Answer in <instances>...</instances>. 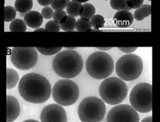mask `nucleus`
<instances>
[{"mask_svg": "<svg viewBox=\"0 0 160 122\" xmlns=\"http://www.w3.org/2000/svg\"><path fill=\"white\" fill-rule=\"evenodd\" d=\"M19 93L24 100L41 104L48 100L52 89L48 80L39 74L28 73L20 78L18 83Z\"/></svg>", "mask_w": 160, "mask_h": 122, "instance_id": "nucleus-1", "label": "nucleus"}, {"mask_svg": "<svg viewBox=\"0 0 160 122\" xmlns=\"http://www.w3.org/2000/svg\"><path fill=\"white\" fill-rule=\"evenodd\" d=\"M83 60L74 50H64L56 55L52 61V68L57 75L64 79L77 77L83 69Z\"/></svg>", "mask_w": 160, "mask_h": 122, "instance_id": "nucleus-2", "label": "nucleus"}, {"mask_svg": "<svg viewBox=\"0 0 160 122\" xmlns=\"http://www.w3.org/2000/svg\"><path fill=\"white\" fill-rule=\"evenodd\" d=\"M128 88L124 81L117 77L107 78L101 83L99 95L104 103L118 105L122 103L127 96Z\"/></svg>", "mask_w": 160, "mask_h": 122, "instance_id": "nucleus-3", "label": "nucleus"}, {"mask_svg": "<svg viewBox=\"0 0 160 122\" xmlns=\"http://www.w3.org/2000/svg\"><path fill=\"white\" fill-rule=\"evenodd\" d=\"M85 67L90 76L97 80H105L114 68L112 57L105 51H96L88 57Z\"/></svg>", "mask_w": 160, "mask_h": 122, "instance_id": "nucleus-4", "label": "nucleus"}, {"mask_svg": "<svg viewBox=\"0 0 160 122\" xmlns=\"http://www.w3.org/2000/svg\"><path fill=\"white\" fill-rule=\"evenodd\" d=\"M106 113L103 100L96 96H88L78 107V115L82 122H101Z\"/></svg>", "mask_w": 160, "mask_h": 122, "instance_id": "nucleus-5", "label": "nucleus"}, {"mask_svg": "<svg viewBox=\"0 0 160 122\" xmlns=\"http://www.w3.org/2000/svg\"><path fill=\"white\" fill-rule=\"evenodd\" d=\"M143 64L142 59L136 54H126L118 59L116 64V71L124 81H132L142 74Z\"/></svg>", "mask_w": 160, "mask_h": 122, "instance_id": "nucleus-6", "label": "nucleus"}, {"mask_svg": "<svg viewBox=\"0 0 160 122\" xmlns=\"http://www.w3.org/2000/svg\"><path fill=\"white\" fill-rule=\"evenodd\" d=\"M80 90L77 84L70 79L58 81L52 88L54 101L62 107H68L77 101Z\"/></svg>", "mask_w": 160, "mask_h": 122, "instance_id": "nucleus-7", "label": "nucleus"}, {"mask_svg": "<svg viewBox=\"0 0 160 122\" xmlns=\"http://www.w3.org/2000/svg\"><path fill=\"white\" fill-rule=\"evenodd\" d=\"M130 103L137 112L149 113L152 111V85L141 82L135 85L130 93Z\"/></svg>", "mask_w": 160, "mask_h": 122, "instance_id": "nucleus-8", "label": "nucleus"}, {"mask_svg": "<svg viewBox=\"0 0 160 122\" xmlns=\"http://www.w3.org/2000/svg\"><path fill=\"white\" fill-rule=\"evenodd\" d=\"M10 60L14 67L20 70H28L38 61L37 50L35 47H14L10 53Z\"/></svg>", "mask_w": 160, "mask_h": 122, "instance_id": "nucleus-9", "label": "nucleus"}, {"mask_svg": "<svg viewBox=\"0 0 160 122\" xmlns=\"http://www.w3.org/2000/svg\"><path fill=\"white\" fill-rule=\"evenodd\" d=\"M138 112L131 105L122 104L113 107L108 113L107 122H139Z\"/></svg>", "mask_w": 160, "mask_h": 122, "instance_id": "nucleus-10", "label": "nucleus"}, {"mask_svg": "<svg viewBox=\"0 0 160 122\" xmlns=\"http://www.w3.org/2000/svg\"><path fill=\"white\" fill-rule=\"evenodd\" d=\"M41 122H68L66 112L61 105L49 104L42 109Z\"/></svg>", "mask_w": 160, "mask_h": 122, "instance_id": "nucleus-11", "label": "nucleus"}, {"mask_svg": "<svg viewBox=\"0 0 160 122\" xmlns=\"http://www.w3.org/2000/svg\"><path fill=\"white\" fill-rule=\"evenodd\" d=\"M7 121L14 122L18 118L20 113V103L18 99L13 96L7 95Z\"/></svg>", "mask_w": 160, "mask_h": 122, "instance_id": "nucleus-12", "label": "nucleus"}, {"mask_svg": "<svg viewBox=\"0 0 160 122\" xmlns=\"http://www.w3.org/2000/svg\"><path fill=\"white\" fill-rule=\"evenodd\" d=\"M134 16L130 11H118L113 16V22L118 27L126 28L132 25Z\"/></svg>", "mask_w": 160, "mask_h": 122, "instance_id": "nucleus-13", "label": "nucleus"}, {"mask_svg": "<svg viewBox=\"0 0 160 122\" xmlns=\"http://www.w3.org/2000/svg\"><path fill=\"white\" fill-rule=\"evenodd\" d=\"M24 21L28 27L37 29L43 22V17L41 13L37 11H30L24 16Z\"/></svg>", "mask_w": 160, "mask_h": 122, "instance_id": "nucleus-14", "label": "nucleus"}, {"mask_svg": "<svg viewBox=\"0 0 160 122\" xmlns=\"http://www.w3.org/2000/svg\"><path fill=\"white\" fill-rule=\"evenodd\" d=\"M32 6V0H16L14 3V7L16 11L22 14H26L28 12L31 11Z\"/></svg>", "mask_w": 160, "mask_h": 122, "instance_id": "nucleus-15", "label": "nucleus"}, {"mask_svg": "<svg viewBox=\"0 0 160 122\" xmlns=\"http://www.w3.org/2000/svg\"><path fill=\"white\" fill-rule=\"evenodd\" d=\"M7 74V89H12L14 88L19 81V75L17 71L12 68H7L6 70Z\"/></svg>", "mask_w": 160, "mask_h": 122, "instance_id": "nucleus-16", "label": "nucleus"}, {"mask_svg": "<svg viewBox=\"0 0 160 122\" xmlns=\"http://www.w3.org/2000/svg\"><path fill=\"white\" fill-rule=\"evenodd\" d=\"M151 14V6L148 4L142 5L136 10L134 13V18L137 21H142Z\"/></svg>", "mask_w": 160, "mask_h": 122, "instance_id": "nucleus-17", "label": "nucleus"}, {"mask_svg": "<svg viewBox=\"0 0 160 122\" xmlns=\"http://www.w3.org/2000/svg\"><path fill=\"white\" fill-rule=\"evenodd\" d=\"M60 24L61 29L66 32H72L76 29V25H77V20L72 16L67 15L64 18Z\"/></svg>", "mask_w": 160, "mask_h": 122, "instance_id": "nucleus-18", "label": "nucleus"}, {"mask_svg": "<svg viewBox=\"0 0 160 122\" xmlns=\"http://www.w3.org/2000/svg\"><path fill=\"white\" fill-rule=\"evenodd\" d=\"M96 10L95 6L91 3H85L83 4L81 12H80V16L81 18L91 20V18L95 15Z\"/></svg>", "mask_w": 160, "mask_h": 122, "instance_id": "nucleus-19", "label": "nucleus"}, {"mask_svg": "<svg viewBox=\"0 0 160 122\" xmlns=\"http://www.w3.org/2000/svg\"><path fill=\"white\" fill-rule=\"evenodd\" d=\"M82 6V5L81 3L71 1L66 7V13L74 18L77 17L80 15V12H81Z\"/></svg>", "mask_w": 160, "mask_h": 122, "instance_id": "nucleus-20", "label": "nucleus"}, {"mask_svg": "<svg viewBox=\"0 0 160 122\" xmlns=\"http://www.w3.org/2000/svg\"><path fill=\"white\" fill-rule=\"evenodd\" d=\"M27 24L21 19H15L10 24V32H26Z\"/></svg>", "mask_w": 160, "mask_h": 122, "instance_id": "nucleus-21", "label": "nucleus"}, {"mask_svg": "<svg viewBox=\"0 0 160 122\" xmlns=\"http://www.w3.org/2000/svg\"><path fill=\"white\" fill-rule=\"evenodd\" d=\"M91 22L89 20L80 18L77 21L76 30L78 32H87L91 31L92 28Z\"/></svg>", "mask_w": 160, "mask_h": 122, "instance_id": "nucleus-22", "label": "nucleus"}, {"mask_svg": "<svg viewBox=\"0 0 160 122\" xmlns=\"http://www.w3.org/2000/svg\"><path fill=\"white\" fill-rule=\"evenodd\" d=\"M110 6L112 9L118 11H130L132 10L128 6L126 0H110Z\"/></svg>", "mask_w": 160, "mask_h": 122, "instance_id": "nucleus-23", "label": "nucleus"}, {"mask_svg": "<svg viewBox=\"0 0 160 122\" xmlns=\"http://www.w3.org/2000/svg\"><path fill=\"white\" fill-rule=\"evenodd\" d=\"M16 8L11 6H7L4 7V21L6 22H12L16 16Z\"/></svg>", "mask_w": 160, "mask_h": 122, "instance_id": "nucleus-24", "label": "nucleus"}, {"mask_svg": "<svg viewBox=\"0 0 160 122\" xmlns=\"http://www.w3.org/2000/svg\"><path fill=\"white\" fill-rule=\"evenodd\" d=\"M92 27L94 29L99 30V28H103L106 24V20L103 16L100 14H95L91 20Z\"/></svg>", "mask_w": 160, "mask_h": 122, "instance_id": "nucleus-25", "label": "nucleus"}, {"mask_svg": "<svg viewBox=\"0 0 160 122\" xmlns=\"http://www.w3.org/2000/svg\"><path fill=\"white\" fill-rule=\"evenodd\" d=\"M70 2V0H52L51 6L55 11L64 10Z\"/></svg>", "mask_w": 160, "mask_h": 122, "instance_id": "nucleus-26", "label": "nucleus"}, {"mask_svg": "<svg viewBox=\"0 0 160 122\" xmlns=\"http://www.w3.org/2000/svg\"><path fill=\"white\" fill-rule=\"evenodd\" d=\"M62 47H56V48H42L37 47V51L40 53L44 55V56H53V55L58 54L60 53L62 50Z\"/></svg>", "mask_w": 160, "mask_h": 122, "instance_id": "nucleus-27", "label": "nucleus"}, {"mask_svg": "<svg viewBox=\"0 0 160 122\" xmlns=\"http://www.w3.org/2000/svg\"><path fill=\"white\" fill-rule=\"evenodd\" d=\"M45 28L48 32H59L60 31V24L55 20H50L46 23Z\"/></svg>", "mask_w": 160, "mask_h": 122, "instance_id": "nucleus-28", "label": "nucleus"}, {"mask_svg": "<svg viewBox=\"0 0 160 122\" xmlns=\"http://www.w3.org/2000/svg\"><path fill=\"white\" fill-rule=\"evenodd\" d=\"M53 8L51 7H44L43 9L41 10V14L43 16V18L45 19H51L53 18Z\"/></svg>", "mask_w": 160, "mask_h": 122, "instance_id": "nucleus-29", "label": "nucleus"}, {"mask_svg": "<svg viewBox=\"0 0 160 122\" xmlns=\"http://www.w3.org/2000/svg\"><path fill=\"white\" fill-rule=\"evenodd\" d=\"M66 16H67V13L64 10L55 11L53 16V20L56 21V22L60 23L61 21L64 19V18L66 17Z\"/></svg>", "mask_w": 160, "mask_h": 122, "instance_id": "nucleus-30", "label": "nucleus"}, {"mask_svg": "<svg viewBox=\"0 0 160 122\" xmlns=\"http://www.w3.org/2000/svg\"><path fill=\"white\" fill-rule=\"evenodd\" d=\"M128 6L131 9H138L142 6L144 0H126Z\"/></svg>", "mask_w": 160, "mask_h": 122, "instance_id": "nucleus-31", "label": "nucleus"}, {"mask_svg": "<svg viewBox=\"0 0 160 122\" xmlns=\"http://www.w3.org/2000/svg\"><path fill=\"white\" fill-rule=\"evenodd\" d=\"M118 49L123 53L130 54V53H133L134 51H135L137 47H119Z\"/></svg>", "mask_w": 160, "mask_h": 122, "instance_id": "nucleus-32", "label": "nucleus"}, {"mask_svg": "<svg viewBox=\"0 0 160 122\" xmlns=\"http://www.w3.org/2000/svg\"><path fill=\"white\" fill-rule=\"evenodd\" d=\"M37 1L40 6L47 7L49 5H51L52 0H37Z\"/></svg>", "mask_w": 160, "mask_h": 122, "instance_id": "nucleus-33", "label": "nucleus"}, {"mask_svg": "<svg viewBox=\"0 0 160 122\" xmlns=\"http://www.w3.org/2000/svg\"><path fill=\"white\" fill-rule=\"evenodd\" d=\"M141 122H152V116L145 117Z\"/></svg>", "mask_w": 160, "mask_h": 122, "instance_id": "nucleus-34", "label": "nucleus"}, {"mask_svg": "<svg viewBox=\"0 0 160 122\" xmlns=\"http://www.w3.org/2000/svg\"><path fill=\"white\" fill-rule=\"evenodd\" d=\"M96 49H98L99 51H109V50H110L112 49V47H96Z\"/></svg>", "mask_w": 160, "mask_h": 122, "instance_id": "nucleus-35", "label": "nucleus"}, {"mask_svg": "<svg viewBox=\"0 0 160 122\" xmlns=\"http://www.w3.org/2000/svg\"><path fill=\"white\" fill-rule=\"evenodd\" d=\"M46 30L45 28H38L37 29H35L34 32H45Z\"/></svg>", "mask_w": 160, "mask_h": 122, "instance_id": "nucleus-36", "label": "nucleus"}, {"mask_svg": "<svg viewBox=\"0 0 160 122\" xmlns=\"http://www.w3.org/2000/svg\"><path fill=\"white\" fill-rule=\"evenodd\" d=\"M72 1L82 3H85V2H87L88 1H89V0H72Z\"/></svg>", "mask_w": 160, "mask_h": 122, "instance_id": "nucleus-37", "label": "nucleus"}, {"mask_svg": "<svg viewBox=\"0 0 160 122\" xmlns=\"http://www.w3.org/2000/svg\"><path fill=\"white\" fill-rule=\"evenodd\" d=\"M22 122H40V121H37V120H27L23 121H22Z\"/></svg>", "mask_w": 160, "mask_h": 122, "instance_id": "nucleus-38", "label": "nucleus"}, {"mask_svg": "<svg viewBox=\"0 0 160 122\" xmlns=\"http://www.w3.org/2000/svg\"><path fill=\"white\" fill-rule=\"evenodd\" d=\"M77 47H65V49H67V50H75L76 49H77Z\"/></svg>", "mask_w": 160, "mask_h": 122, "instance_id": "nucleus-39", "label": "nucleus"}, {"mask_svg": "<svg viewBox=\"0 0 160 122\" xmlns=\"http://www.w3.org/2000/svg\"><path fill=\"white\" fill-rule=\"evenodd\" d=\"M147 1H149V2H151V0H147Z\"/></svg>", "mask_w": 160, "mask_h": 122, "instance_id": "nucleus-40", "label": "nucleus"}, {"mask_svg": "<svg viewBox=\"0 0 160 122\" xmlns=\"http://www.w3.org/2000/svg\"><path fill=\"white\" fill-rule=\"evenodd\" d=\"M104 1H108V0H104Z\"/></svg>", "mask_w": 160, "mask_h": 122, "instance_id": "nucleus-41", "label": "nucleus"}]
</instances>
